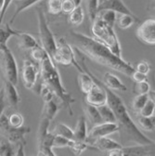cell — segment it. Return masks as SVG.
<instances>
[{
  "mask_svg": "<svg viewBox=\"0 0 155 156\" xmlns=\"http://www.w3.org/2000/svg\"><path fill=\"white\" fill-rule=\"evenodd\" d=\"M71 36L73 40V47L79 48L92 61L129 77L136 71L129 62L122 57L115 55L107 46L96 38L73 31L71 32Z\"/></svg>",
  "mask_w": 155,
  "mask_h": 156,
  "instance_id": "obj_1",
  "label": "cell"
},
{
  "mask_svg": "<svg viewBox=\"0 0 155 156\" xmlns=\"http://www.w3.org/2000/svg\"><path fill=\"white\" fill-rule=\"evenodd\" d=\"M100 83L107 93V104L111 107L116 116L117 123L119 125V131L121 132L123 139L139 145L153 143L154 141L146 136L133 122L121 98L114 93L112 89L106 87L101 80Z\"/></svg>",
  "mask_w": 155,
  "mask_h": 156,
  "instance_id": "obj_2",
  "label": "cell"
},
{
  "mask_svg": "<svg viewBox=\"0 0 155 156\" xmlns=\"http://www.w3.org/2000/svg\"><path fill=\"white\" fill-rule=\"evenodd\" d=\"M39 65L40 76L42 78L43 83L51 88V90L55 93L56 97L58 99H60V101L62 102V105L67 108L69 114L72 116L73 114L72 104L74 103L75 100L72 96V94L69 93L63 87L60 73L58 71L52 58L48 54H47L40 62Z\"/></svg>",
  "mask_w": 155,
  "mask_h": 156,
  "instance_id": "obj_3",
  "label": "cell"
},
{
  "mask_svg": "<svg viewBox=\"0 0 155 156\" xmlns=\"http://www.w3.org/2000/svg\"><path fill=\"white\" fill-rule=\"evenodd\" d=\"M91 32L94 38L107 46L115 55L122 57L121 45L112 26L108 25L100 18L97 16L93 22Z\"/></svg>",
  "mask_w": 155,
  "mask_h": 156,
  "instance_id": "obj_4",
  "label": "cell"
},
{
  "mask_svg": "<svg viewBox=\"0 0 155 156\" xmlns=\"http://www.w3.org/2000/svg\"><path fill=\"white\" fill-rule=\"evenodd\" d=\"M30 127L27 126H11L9 123L8 116H6L4 113L0 118V134L17 147L16 155H24V147L26 145V140L24 136L27 133H30Z\"/></svg>",
  "mask_w": 155,
  "mask_h": 156,
  "instance_id": "obj_5",
  "label": "cell"
},
{
  "mask_svg": "<svg viewBox=\"0 0 155 156\" xmlns=\"http://www.w3.org/2000/svg\"><path fill=\"white\" fill-rule=\"evenodd\" d=\"M37 20H38V29H39V37L42 48L52 58L57 49V40L54 37L52 31L50 30L45 13L42 8L36 9Z\"/></svg>",
  "mask_w": 155,
  "mask_h": 156,
  "instance_id": "obj_6",
  "label": "cell"
},
{
  "mask_svg": "<svg viewBox=\"0 0 155 156\" xmlns=\"http://www.w3.org/2000/svg\"><path fill=\"white\" fill-rule=\"evenodd\" d=\"M50 120L47 118H42L40 120L39 127L37 131V145H38V156H55L53 152V140L55 134L53 132H48V127L50 125Z\"/></svg>",
  "mask_w": 155,
  "mask_h": 156,
  "instance_id": "obj_7",
  "label": "cell"
},
{
  "mask_svg": "<svg viewBox=\"0 0 155 156\" xmlns=\"http://www.w3.org/2000/svg\"><path fill=\"white\" fill-rule=\"evenodd\" d=\"M52 60L56 63H60L64 66H74L79 73H83L84 70L80 63L78 62L74 54V48L69 43H67L64 38H61L60 40H57V49L52 57Z\"/></svg>",
  "mask_w": 155,
  "mask_h": 156,
  "instance_id": "obj_8",
  "label": "cell"
},
{
  "mask_svg": "<svg viewBox=\"0 0 155 156\" xmlns=\"http://www.w3.org/2000/svg\"><path fill=\"white\" fill-rule=\"evenodd\" d=\"M0 52L3 55V70L6 80L16 86L19 79V70L16 58L7 44L0 45Z\"/></svg>",
  "mask_w": 155,
  "mask_h": 156,
  "instance_id": "obj_9",
  "label": "cell"
},
{
  "mask_svg": "<svg viewBox=\"0 0 155 156\" xmlns=\"http://www.w3.org/2000/svg\"><path fill=\"white\" fill-rule=\"evenodd\" d=\"M40 77V67L33 62L25 60L22 69V80L23 86L28 89H33Z\"/></svg>",
  "mask_w": 155,
  "mask_h": 156,
  "instance_id": "obj_10",
  "label": "cell"
},
{
  "mask_svg": "<svg viewBox=\"0 0 155 156\" xmlns=\"http://www.w3.org/2000/svg\"><path fill=\"white\" fill-rule=\"evenodd\" d=\"M137 36L142 43L155 46V19L144 21L137 30Z\"/></svg>",
  "mask_w": 155,
  "mask_h": 156,
  "instance_id": "obj_11",
  "label": "cell"
},
{
  "mask_svg": "<svg viewBox=\"0 0 155 156\" xmlns=\"http://www.w3.org/2000/svg\"><path fill=\"white\" fill-rule=\"evenodd\" d=\"M119 131L118 123H107L103 122L98 125H95L89 131L87 138L89 139H98L102 136H108L115 132Z\"/></svg>",
  "mask_w": 155,
  "mask_h": 156,
  "instance_id": "obj_12",
  "label": "cell"
},
{
  "mask_svg": "<svg viewBox=\"0 0 155 156\" xmlns=\"http://www.w3.org/2000/svg\"><path fill=\"white\" fill-rule=\"evenodd\" d=\"M87 144L89 147H94L98 149L101 151L109 152L111 150L114 149H121L123 148V145H121L119 142L115 141L111 139H109L107 136H102V138H98V139H89L87 138L86 140Z\"/></svg>",
  "mask_w": 155,
  "mask_h": 156,
  "instance_id": "obj_13",
  "label": "cell"
},
{
  "mask_svg": "<svg viewBox=\"0 0 155 156\" xmlns=\"http://www.w3.org/2000/svg\"><path fill=\"white\" fill-rule=\"evenodd\" d=\"M104 9H111L121 14L134 15V13L128 9V7L124 3L123 0H101L99 4L98 12Z\"/></svg>",
  "mask_w": 155,
  "mask_h": 156,
  "instance_id": "obj_14",
  "label": "cell"
},
{
  "mask_svg": "<svg viewBox=\"0 0 155 156\" xmlns=\"http://www.w3.org/2000/svg\"><path fill=\"white\" fill-rule=\"evenodd\" d=\"M4 91H5V97L6 100L9 102V104L12 107H14L15 109L18 108V105L20 104L22 99L21 96L19 94L16 87L14 84H12L11 82L5 80V84H4Z\"/></svg>",
  "mask_w": 155,
  "mask_h": 156,
  "instance_id": "obj_15",
  "label": "cell"
},
{
  "mask_svg": "<svg viewBox=\"0 0 155 156\" xmlns=\"http://www.w3.org/2000/svg\"><path fill=\"white\" fill-rule=\"evenodd\" d=\"M56 98L57 97L53 98L51 100L44 101V106H43V110H42V113H41L42 118H47L50 121H52L55 118V116L57 115L58 112L60 110L58 101L55 100Z\"/></svg>",
  "mask_w": 155,
  "mask_h": 156,
  "instance_id": "obj_16",
  "label": "cell"
},
{
  "mask_svg": "<svg viewBox=\"0 0 155 156\" xmlns=\"http://www.w3.org/2000/svg\"><path fill=\"white\" fill-rule=\"evenodd\" d=\"M102 82L105 84L106 87H108L109 88H111L112 90L121 91V92H125L127 90L126 87L124 85V83L119 79V78L111 73H104Z\"/></svg>",
  "mask_w": 155,
  "mask_h": 156,
  "instance_id": "obj_17",
  "label": "cell"
},
{
  "mask_svg": "<svg viewBox=\"0 0 155 156\" xmlns=\"http://www.w3.org/2000/svg\"><path fill=\"white\" fill-rule=\"evenodd\" d=\"M83 108H84V112L86 115L87 116V118L93 125H98V124L103 123V120L101 118V115L100 113L98 107L90 105L87 102L84 101Z\"/></svg>",
  "mask_w": 155,
  "mask_h": 156,
  "instance_id": "obj_18",
  "label": "cell"
},
{
  "mask_svg": "<svg viewBox=\"0 0 155 156\" xmlns=\"http://www.w3.org/2000/svg\"><path fill=\"white\" fill-rule=\"evenodd\" d=\"M74 140L86 141L87 139V128H86V121L85 116H81L76 123V126L73 129Z\"/></svg>",
  "mask_w": 155,
  "mask_h": 156,
  "instance_id": "obj_19",
  "label": "cell"
},
{
  "mask_svg": "<svg viewBox=\"0 0 155 156\" xmlns=\"http://www.w3.org/2000/svg\"><path fill=\"white\" fill-rule=\"evenodd\" d=\"M17 37L19 39V46H20V48H22L23 49L32 50L33 48L39 46L36 41V39L30 34L21 32L20 34H19Z\"/></svg>",
  "mask_w": 155,
  "mask_h": 156,
  "instance_id": "obj_20",
  "label": "cell"
},
{
  "mask_svg": "<svg viewBox=\"0 0 155 156\" xmlns=\"http://www.w3.org/2000/svg\"><path fill=\"white\" fill-rule=\"evenodd\" d=\"M78 83H79L80 90L85 96L92 89V87L95 85V81L93 80V78L86 71L79 73V75H78Z\"/></svg>",
  "mask_w": 155,
  "mask_h": 156,
  "instance_id": "obj_21",
  "label": "cell"
},
{
  "mask_svg": "<svg viewBox=\"0 0 155 156\" xmlns=\"http://www.w3.org/2000/svg\"><path fill=\"white\" fill-rule=\"evenodd\" d=\"M40 1L41 0H14L13 4L15 5V12L11 17L10 23H12L14 22V20L16 19V17L20 15L23 10H25L26 9L33 6L34 4Z\"/></svg>",
  "mask_w": 155,
  "mask_h": 156,
  "instance_id": "obj_22",
  "label": "cell"
},
{
  "mask_svg": "<svg viewBox=\"0 0 155 156\" xmlns=\"http://www.w3.org/2000/svg\"><path fill=\"white\" fill-rule=\"evenodd\" d=\"M20 31H17L11 28L8 23H2L0 24V45L7 44L8 40L12 36H18Z\"/></svg>",
  "mask_w": 155,
  "mask_h": 156,
  "instance_id": "obj_23",
  "label": "cell"
},
{
  "mask_svg": "<svg viewBox=\"0 0 155 156\" xmlns=\"http://www.w3.org/2000/svg\"><path fill=\"white\" fill-rule=\"evenodd\" d=\"M85 19V13L84 9L81 7V5L76 6V8L69 14V23L72 26H79L82 24Z\"/></svg>",
  "mask_w": 155,
  "mask_h": 156,
  "instance_id": "obj_24",
  "label": "cell"
},
{
  "mask_svg": "<svg viewBox=\"0 0 155 156\" xmlns=\"http://www.w3.org/2000/svg\"><path fill=\"white\" fill-rule=\"evenodd\" d=\"M98 109L100 111V113L101 115V118H102L103 122L117 123V119H116V116H115L114 112H112V110L107 103L102 106L98 107Z\"/></svg>",
  "mask_w": 155,
  "mask_h": 156,
  "instance_id": "obj_25",
  "label": "cell"
},
{
  "mask_svg": "<svg viewBox=\"0 0 155 156\" xmlns=\"http://www.w3.org/2000/svg\"><path fill=\"white\" fill-rule=\"evenodd\" d=\"M138 123L143 130L151 132L155 129V114L151 116L139 115L138 118Z\"/></svg>",
  "mask_w": 155,
  "mask_h": 156,
  "instance_id": "obj_26",
  "label": "cell"
},
{
  "mask_svg": "<svg viewBox=\"0 0 155 156\" xmlns=\"http://www.w3.org/2000/svg\"><path fill=\"white\" fill-rule=\"evenodd\" d=\"M139 22L138 17H136L135 14L131 15V14H122V16L118 19L117 21V25L119 28L121 29H128L129 27H131L135 23Z\"/></svg>",
  "mask_w": 155,
  "mask_h": 156,
  "instance_id": "obj_27",
  "label": "cell"
},
{
  "mask_svg": "<svg viewBox=\"0 0 155 156\" xmlns=\"http://www.w3.org/2000/svg\"><path fill=\"white\" fill-rule=\"evenodd\" d=\"M116 13L113 10L111 9H104V10H100L98 12V16L99 18H100L104 23H106L108 25L110 26H114L116 21H117V17H116Z\"/></svg>",
  "mask_w": 155,
  "mask_h": 156,
  "instance_id": "obj_28",
  "label": "cell"
},
{
  "mask_svg": "<svg viewBox=\"0 0 155 156\" xmlns=\"http://www.w3.org/2000/svg\"><path fill=\"white\" fill-rule=\"evenodd\" d=\"M53 133L55 135L62 136L64 138H67L69 140H74L73 130L63 123H59L58 125H56V126L53 130Z\"/></svg>",
  "mask_w": 155,
  "mask_h": 156,
  "instance_id": "obj_29",
  "label": "cell"
},
{
  "mask_svg": "<svg viewBox=\"0 0 155 156\" xmlns=\"http://www.w3.org/2000/svg\"><path fill=\"white\" fill-rule=\"evenodd\" d=\"M149 99H150L149 94L137 95L134 98V100L132 101V108H133V110L136 111V112H139L144 107V105L147 103Z\"/></svg>",
  "mask_w": 155,
  "mask_h": 156,
  "instance_id": "obj_30",
  "label": "cell"
},
{
  "mask_svg": "<svg viewBox=\"0 0 155 156\" xmlns=\"http://www.w3.org/2000/svg\"><path fill=\"white\" fill-rule=\"evenodd\" d=\"M88 147L89 145L87 144L86 141H81V140H72L69 145V148L77 155L81 154Z\"/></svg>",
  "mask_w": 155,
  "mask_h": 156,
  "instance_id": "obj_31",
  "label": "cell"
},
{
  "mask_svg": "<svg viewBox=\"0 0 155 156\" xmlns=\"http://www.w3.org/2000/svg\"><path fill=\"white\" fill-rule=\"evenodd\" d=\"M13 144L7 139L0 140V156H11L15 155Z\"/></svg>",
  "mask_w": 155,
  "mask_h": 156,
  "instance_id": "obj_32",
  "label": "cell"
},
{
  "mask_svg": "<svg viewBox=\"0 0 155 156\" xmlns=\"http://www.w3.org/2000/svg\"><path fill=\"white\" fill-rule=\"evenodd\" d=\"M62 2L63 0H48V10L50 14L57 15L62 12Z\"/></svg>",
  "mask_w": 155,
  "mask_h": 156,
  "instance_id": "obj_33",
  "label": "cell"
},
{
  "mask_svg": "<svg viewBox=\"0 0 155 156\" xmlns=\"http://www.w3.org/2000/svg\"><path fill=\"white\" fill-rule=\"evenodd\" d=\"M87 4V10H88V17L90 22H94L95 19L98 15V8L100 1L99 0H86Z\"/></svg>",
  "mask_w": 155,
  "mask_h": 156,
  "instance_id": "obj_34",
  "label": "cell"
},
{
  "mask_svg": "<svg viewBox=\"0 0 155 156\" xmlns=\"http://www.w3.org/2000/svg\"><path fill=\"white\" fill-rule=\"evenodd\" d=\"M9 123L11 126L13 127H22L23 126V122L24 119L21 113L19 112H12L8 116Z\"/></svg>",
  "mask_w": 155,
  "mask_h": 156,
  "instance_id": "obj_35",
  "label": "cell"
},
{
  "mask_svg": "<svg viewBox=\"0 0 155 156\" xmlns=\"http://www.w3.org/2000/svg\"><path fill=\"white\" fill-rule=\"evenodd\" d=\"M154 112H155V101L152 98H150L147 103L139 112V115H142V116H151V115H154Z\"/></svg>",
  "mask_w": 155,
  "mask_h": 156,
  "instance_id": "obj_36",
  "label": "cell"
},
{
  "mask_svg": "<svg viewBox=\"0 0 155 156\" xmlns=\"http://www.w3.org/2000/svg\"><path fill=\"white\" fill-rule=\"evenodd\" d=\"M133 91L137 95L149 94L150 92V86L148 81H142V82H139V83H135Z\"/></svg>",
  "mask_w": 155,
  "mask_h": 156,
  "instance_id": "obj_37",
  "label": "cell"
},
{
  "mask_svg": "<svg viewBox=\"0 0 155 156\" xmlns=\"http://www.w3.org/2000/svg\"><path fill=\"white\" fill-rule=\"evenodd\" d=\"M30 51H31V56H32V58H33V60H34L35 62H37L38 63H40V62L43 60V58H45V56L48 54L47 51H46L42 47H40V46H38V47L33 48V49L30 50Z\"/></svg>",
  "mask_w": 155,
  "mask_h": 156,
  "instance_id": "obj_38",
  "label": "cell"
},
{
  "mask_svg": "<svg viewBox=\"0 0 155 156\" xmlns=\"http://www.w3.org/2000/svg\"><path fill=\"white\" fill-rule=\"evenodd\" d=\"M72 140H69L67 138H64L60 135H55V138L53 140V148H63V147H69L70 142Z\"/></svg>",
  "mask_w": 155,
  "mask_h": 156,
  "instance_id": "obj_39",
  "label": "cell"
},
{
  "mask_svg": "<svg viewBox=\"0 0 155 156\" xmlns=\"http://www.w3.org/2000/svg\"><path fill=\"white\" fill-rule=\"evenodd\" d=\"M76 8V4L73 0H63L62 12L64 14H70Z\"/></svg>",
  "mask_w": 155,
  "mask_h": 156,
  "instance_id": "obj_40",
  "label": "cell"
},
{
  "mask_svg": "<svg viewBox=\"0 0 155 156\" xmlns=\"http://www.w3.org/2000/svg\"><path fill=\"white\" fill-rule=\"evenodd\" d=\"M131 79L135 83H139V82H142V81H147V79H148V74H145L143 73H140L138 70H136L133 73V74L131 75Z\"/></svg>",
  "mask_w": 155,
  "mask_h": 156,
  "instance_id": "obj_41",
  "label": "cell"
},
{
  "mask_svg": "<svg viewBox=\"0 0 155 156\" xmlns=\"http://www.w3.org/2000/svg\"><path fill=\"white\" fill-rule=\"evenodd\" d=\"M136 70L139 71L140 73H143L145 74H148L150 73V63L143 60L141 62H139L137 65V68H136Z\"/></svg>",
  "mask_w": 155,
  "mask_h": 156,
  "instance_id": "obj_42",
  "label": "cell"
},
{
  "mask_svg": "<svg viewBox=\"0 0 155 156\" xmlns=\"http://www.w3.org/2000/svg\"><path fill=\"white\" fill-rule=\"evenodd\" d=\"M6 97H5V91H4V87H2L0 89V118L4 113V110L6 107Z\"/></svg>",
  "mask_w": 155,
  "mask_h": 156,
  "instance_id": "obj_43",
  "label": "cell"
},
{
  "mask_svg": "<svg viewBox=\"0 0 155 156\" xmlns=\"http://www.w3.org/2000/svg\"><path fill=\"white\" fill-rule=\"evenodd\" d=\"M12 1H13V0H6V1H5V6H4V8H3V9H2V11L0 12V24H1V23H3V20H4L5 15H6L7 9H9L10 3H11Z\"/></svg>",
  "mask_w": 155,
  "mask_h": 156,
  "instance_id": "obj_44",
  "label": "cell"
},
{
  "mask_svg": "<svg viewBox=\"0 0 155 156\" xmlns=\"http://www.w3.org/2000/svg\"><path fill=\"white\" fill-rule=\"evenodd\" d=\"M5 1H6V0H0V12L2 11V9H3V8L5 6Z\"/></svg>",
  "mask_w": 155,
  "mask_h": 156,
  "instance_id": "obj_45",
  "label": "cell"
},
{
  "mask_svg": "<svg viewBox=\"0 0 155 156\" xmlns=\"http://www.w3.org/2000/svg\"><path fill=\"white\" fill-rule=\"evenodd\" d=\"M73 1L75 2L76 6H79V5L81 4V1H82V0H73Z\"/></svg>",
  "mask_w": 155,
  "mask_h": 156,
  "instance_id": "obj_46",
  "label": "cell"
},
{
  "mask_svg": "<svg viewBox=\"0 0 155 156\" xmlns=\"http://www.w3.org/2000/svg\"><path fill=\"white\" fill-rule=\"evenodd\" d=\"M154 114H155V112H154Z\"/></svg>",
  "mask_w": 155,
  "mask_h": 156,
  "instance_id": "obj_47",
  "label": "cell"
}]
</instances>
